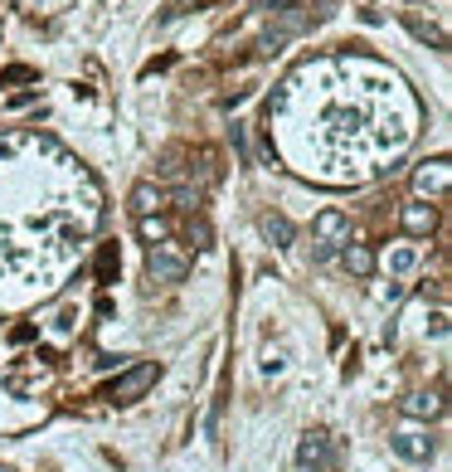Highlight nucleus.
<instances>
[{
    "label": "nucleus",
    "mask_w": 452,
    "mask_h": 472,
    "mask_svg": "<svg viewBox=\"0 0 452 472\" xmlns=\"http://www.w3.org/2000/svg\"><path fill=\"white\" fill-rule=\"evenodd\" d=\"M312 229H316V249H312L316 263H326L336 249H345V244H351V220H345L341 210H321Z\"/></svg>",
    "instance_id": "f257e3e1"
},
{
    "label": "nucleus",
    "mask_w": 452,
    "mask_h": 472,
    "mask_svg": "<svg viewBox=\"0 0 452 472\" xmlns=\"http://www.w3.org/2000/svg\"><path fill=\"white\" fill-rule=\"evenodd\" d=\"M156 380H161V361H141V365H131L127 375L112 380V385H107V399H112V404H137V399L147 395Z\"/></svg>",
    "instance_id": "f03ea898"
},
{
    "label": "nucleus",
    "mask_w": 452,
    "mask_h": 472,
    "mask_svg": "<svg viewBox=\"0 0 452 472\" xmlns=\"http://www.w3.org/2000/svg\"><path fill=\"white\" fill-rule=\"evenodd\" d=\"M147 273L156 283H185L190 278V259H185L180 249H170V244H156V249L147 253Z\"/></svg>",
    "instance_id": "7ed1b4c3"
},
{
    "label": "nucleus",
    "mask_w": 452,
    "mask_h": 472,
    "mask_svg": "<svg viewBox=\"0 0 452 472\" xmlns=\"http://www.w3.org/2000/svg\"><path fill=\"white\" fill-rule=\"evenodd\" d=\"M448 186H452L448 156H433V161H424V166L414 171V195L418 200H438V195H448Z\"/></svg>",
    "instance_id": "20e7f679"
},
{
    "label": "nucleus",
    "mask_w": 452,
    "mask_h": 472,
    "mask_svg": "<svg viewBox=\"0 0 452 472\" xmlns=\"http://www.w3.org/2000/svg\"><path fill=\"white\" fill-rule=\"evenodd\" d=\"M297 468H312V472H326V468H331V438H326L321 428L302 434V444H297Z\"/></svg>",
    "instance_id": "39448f33"
},
{
    "label": "nucleus",
    "mask_w": 452,
    "mask_h": 472,
    "mask_svg": "<svg viewBox=\"0 0 452 472\" xmlns=\"http://www.w3.org/2000/svg\"><path fill=\"white\" fill-rule=\"evenodd\" d=\"M389 444H394V453L404 458V463H428V458H433V438L418 434V428H404V434H394Z\"/></svg>",
    "instance_id": "423d86ee"
},
{
    "label": "nucleus",
    "mask_w": 452,
    "mask_h": 472,
    "mask_svg": "<svg viewBox=\"0 0 452 472\" xmlns=\"http://www.w3.org/2000/svg\"><path fill=\"white\" fill-rule=\"evenodd\" d=\"M399 409H404L408 419H443V395L438 389H414V395H404L399 399Z\"/></svg>",
    "instance_id": "0eeeda50"
},
{
    "label": "nucleus",
    "mask_w": 452,
    "mask_h": 472,
    "mask_svg": "<svg viewBox=\"0 0 452 472\" xmlns=\"http://www.w3.org/2000/svg\"><path fill=\"white\" fill-rule=\"evenodd\" d=\"M399 224H404L408 239H428V234L438 229V210H433V204H404Z\"/></svg>",
    "instance_id": "6e6552de"
},
{
    "label": "nucleus",
    "mask_w": 452,
    "mask_h": 472,
    "mask_svg": "<svg viewBox=\"0 0 452 472\" xmlns=\"http://www.w3.org/2000/svg\"><path fill=\"white\" fill-rule=\"evenodd\" d=\"M166 200H170V195L161 190V186H137V190H131V214H137V220L161 214V210H166Z\"/></svg>",
    "instance_id": "1a4fd4ad"
},
{
    "label": "nucleus",
    "mask_w": 452,
    "mask_h": 472,
    "mask_svg": "<svg viewBox=\"0 0 452 472\" xmlns=\"http://www.w3.org/2000/svg\"><path fill=\"white\" fill-rule=\"evenodd\" d=\"M345 268L355 273V278H369L375 273V249H365V244H345Z\"/></svg>",
    "instance_id": "9d476101"
},
{
    "label": "nucleus",
    "mask_w": 452,
    "mask_h": 472,
    "mask_svg": "<svg viewBox=\"0 0 452 472\" xmlns=\"http://www.w3.org/2000/svg\"><path fill=\"white\" fill-rule=\"evenodd\" d=\"M137 229H141V239H147L151 249L170 239V220H166V214H147V220H137Z\"/></svg>",
    "instance_id": "9b49d317"
},
{
    "label": "nucleus",
    "mask_w": 452,
    "mask_h": 472,
    "mask_svg": "<svg viewBox=\"0 0 452 472\" xmlns=\"http://www.w3.org/2000/svg\"><path fill=\"white\" fill-rule=\"evenodd\" d=\"M258 224H263V234H268L277 249H287V244H292V220H287V214H263Z\"/></svg>",
    "instance_id": "f8f14e48"
},
{
    "label": "nucleus",
    "mask_w": 452,
    "mask_h": 472,
    "mask_svg": "<svg viewBox=\"0 0 452 472\" xmlns=\"http://www.w3.org/2000/svg\"><path fill=\"white\" fill-rule=\"evenodd\" d=\"M98 278H102V283H117V244H102V253H98Z\"/></svg>",
    "instance_id": "ddd939ff"
},
{
    "label": "nucleus",
    "mask_w": 452,
    "mask_h": 472,
    "mask_svg": "<svg viewBox=\"0 0 452 472\" xmlns=\"http://www.w3.org/2000/svg\"><path fill=\"white\" fill-rule=\"evenodd\" d=\"M408 29H414V35H418V39H433V44H438V49H443V44H448V35H443V29L424 25V20H414V15H408Z\"/></svg>",
    "instance_id": "4468645a"
},
{
    "label": "nucleus",
    "mask_w": 452,
    "mask_h": 472,
    "mask_svg": "<svg viewBox=\"0 0 452 472\" xmlns=\"http://www.w3.org/2000/svg\"><path fill=\"white\" fill-rule=\"evenodd\" d=\"M414 263H418L414 249H394V253H389V273H408Z\"/></svg>",
    "instance_id": "2eb2a0df"
},
{
    "label": "nucleus",
    "mask_w": 452,
    "mask_h": 472,
    "mask_svg": "<svg viewBox=\"0 0 452 472\" xmlns=\"http://www.w3.org/2000/svg\"><path fill=\"white\" fill-rule=\"evenodd\" d=\"M190 244L194 249H210V224L204 220H190Z\"/></svg>",
    "instance_id": "dca6fc26"
},
{
    "label": "nucleus",
    "mask_w": 452,
    "mask_h": 472,
    "mask_svg": "<svg viewBox=\"0 0 452 472\" xmlns=\"http://www.w3.org/2000/svg\"><path fill=\"white\" fill-rule=\"evenodd\" d=\"M29 78H35V68H5L0 84H29Z\"/></svg>",
    "instance_id": "f3484780"
},
{
    "label": "nucleus",
    "mask_w": 452,
    "mask_h": 472,
    "mask_svg": "<svg viewBox=\"0 0 452 472\" xmlns=\"http://www.w3.org/2000/svg\"><path fill=\"white\" fill-rule=\"evenodd\" d=\"M176 204H185V210H194V204H200V190H176Z\"/></svg>",
    "instance_id": "a211bd4d"
},
{
    "label": "nucleus",
    "mask_w": 452,
    "mask_h": 472,
    "mask_svg": "<svg viewBox=\"0 0 452 472\" xmlns=\"http://www.w3.org/2000/svg\"><path fill=\"white\" fill-rule=\"evenodd\" d=\"M297 5V0H263V10H273V15H277V10H292Z\"/></svg>",
    "instance_id": "6ab92c4d"
},
{
    "label": "nucleus",
    "mask_w": 452,
    "mask_h": 472,
    "mask_svg": "<svg viewBox=\"0 0 452 472\" xmlns=\"http://www.w3.org/2000/svg\"><path fill=\"white\" fill-rule=\"evenodd\" d=\"M180 5H190V0H180Z\"/></svg>",
    "instance_id": "aec40b11"
},
{
    "label": "nucleus",
    "mask_w": 452,
    "mask_h": 472,
    "mask_svg": "<svg viewBox=\"0 0 452 472\" xmlns=\"http://www.w3.org/2000/svg\"><path fill=\"white\" fill-rule=\"evenodd\" d=\"M0 472H10V468H0Z\"/></svg>",
    "instance_id": "412c9836"
}]
</instances>
